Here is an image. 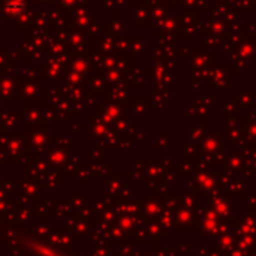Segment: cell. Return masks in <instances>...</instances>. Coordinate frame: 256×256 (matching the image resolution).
<instances>
[{
  "label": "cell",
  "instance_id": "cell-1",
  "mask_svg": "<svg viewBox=\"0 0 256 256\" xmlns=\"http://www.w3.org/2000/svg\"><path fill=\"white\" fill-rule=\"evenodd\" d=\"M4 9L10 15H21L24 10V3L22 0H6Z\"/></svg>",
  "mask_w": 256,
  "mask_h": 256
}]
</instances>
